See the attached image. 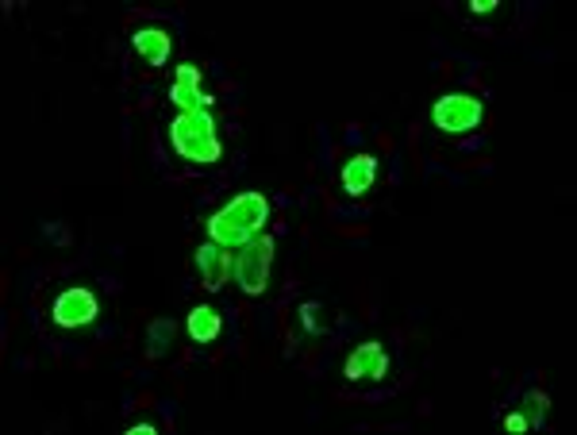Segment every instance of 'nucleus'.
<instances>
[{
  "instance_id": "1",
  "label": "nucleus",
  "mask_w": 577,
  "mask_h": 435,
  "mask_svg": "<svg viewBox=\"0 0 577 435\" xmlns=\"http://www.w3.org/2000/svg\"><path fill=\"white\" fill-rule=\"evenodd\" d=\"M266 220H270V201L262 193H239L235 201H227L208 220V239L227 247V251H235V247H247L251 239H258Z\"/></svg>"
},
{
  "instance_id": "2",
  "label": "nucleus",
  "mask_w": 577,
  "mask_h": 435,
  "mask_svg": "<svg viewBox=\"0 0 577 435\" xmlns=\"http://www.w3.org/2000/svg\"><path fill=\"white\" fill-rule=\"evenodd\" d=\"M170 143L185 162H220L224 147H220V135H216V120L208 112H181L170 124Z\"/></svg>"
},
{
  "instance_id": "3",
  "label": "nucleus",
  "mask_w": 577,
  "mask_h": 435,
  "mask_svg": "<svg viewBox=\"0 0 577 435\" xmlns=\"http://www.w3.org/2000/svg\"><path fill=\"white\" fill-rule=\"evenodd\" d=\"M270 266H274V239L270 235H258L251 239L247 247H243V255L235 258V282L243 293H266V285H270Z\"/></svg>"
},
{
  "instance_id": "4",
  "label": "nucleus",
  "mask_w": 577,
  "mask_h": 435,
  "mask_svg": "<svg viewBox=\"0 0 577 435\" xmlns=\"http://www.w3.org/2000/svg\"><path fill=\"white\" fill-rule=\"evenodd\" d=\"M481 116H485V108L477 97L470 93H447V97H439L435 108H431V120H435V128L447 131V135H466V131H474L481 124Z\"/></svg>"
},
{
  "instance_id": "5",
  "label": "nucleus",
  "mask_w": 577,
  "mask_h": 435,
  "mask_svg": "<svg viewBox=\"0 0 577 435\" xmlns=\"http://www.w3.org/2000/svg\"><path fill=\"white\" fill-rule=\"evenodd\" d=\"M51 312H54V324H58V328H85V324L97 320L101 305H97V297H93L89 289L74 285V289H66V293L54 301Z\"/></svg>"
},
{
  "instance_id": "6",
  "label": "nucleus",
  "mask_w": 577,
  "mask_h": 435,
  "mask_svg": "<svg viewBox=\"0 0 577 435\" xmlns=\"http://www.w3.org/2000/svg\"><path fill=\"white\" fill-rule=\"evenodd\" d=\"M170 101L181 108V112H208L216 97L201 85V70L197 66H177V77L170 85Z\"/></svg>"
},
{
  "instance_id": "7",
  "label": "nucleus",
  "mask_w": 577,
  "mask_h": 435,
  "mask_svg": "<svg viewBox=\"0 0 577 435\" xmlns=\"http://www.w3.org/2000/svg\"><path fill=\"white\" fill-rule=\"evenodd\" d=\"M193 262H197L201 282L208 285V289H224V282L235 274V262H231L227 247H220V243H204V247H197Z\"/></svg>"
},
{
  "instance_id": "8",
  "label": "nucleus",
  "mask_w": 577,
  "mask_h": 435,
  "mask_svg": "<svg viewBox=\"0 0 577 435\" xmlns=\"http://www.w3.org/2000/svg\"><path fill=\"white\" fill-rule=\"evenodd\" d=\"M343 370H347L351 382H362V378L381 382V378L389 374V355L381 351V343H362L358 351H351V359H347Z\"/></svg>"
},
{
  "instance_id": "9",
  "label": "nucleus",
  "mask_w": 577,
  "mask_h": 435,
  "mask_svg": "<svg viewBox=\"0 0 577 435\" xmlns=\"http://www.w3.org/2000/svg\"><path fill=\"white\" fill-rule=\"evenodd\" d=\"M131 47L139 58H147L151 66H166V58H170V35L162 31V27H139L135 35H131Z\"/></svg>"
},
{
  "instance_id": "10",
  "label": "nucleus",
  "mask_w": 577,
  "mask_h": 435,
  "mask_svg": "<svg viewBox=\"0 0 577 435\" xmlns=\"http://www.w3.org/2000/svg\"><path fill=\"white\" fill-rule=\"evenodd\" d=\"M374 178H377V158H374V154H354L351 162L343 166V174H339L343 189H347L351 197H362V193L374 185Z\"/></svg>"
},
{
  "instance_id": "11",
  "label": "nucleus",
  "mask_w": 577,
  "mask_h": 435,
  "mask_svg": "<svg viewBox=\"0 0 577 435\" xmlns=\"http://www.w3.org/2000/svg\"><path fill=\"white\" fill-rule=\"evenodd\" d=\"M185 328H189V335H193V343H212L216 335H220V312L208 305H197L193 312H189V320H185Z\"/></svg>"
},
{
  "instance_id": "12",
  "label": "nucleus",
  "mask_w": 577,
  "mask_h": 435,
  "mask_svg": "<svg viewBox=\"0 0 577 435\" xmlns=\"http://www.w3.org/2000/svg\"><path fill=\"white\" fill-rule=\"evenodd\" d=\"M547 393H539V389H531L524 397V420H527V428H539L543 420H547Z\"/></svg>"
},
{
  "instance_id": "13",
  "label": "nucleus",
  "mask_w": 577,
  "mask_h": 435,
  "mask_svg": "<svg viewBox=\"0 0 577 435\" xmlns=\"http://www.w3.org/2000/svg\"><path fill=\"white\" fill-rule=\"evenodd\" d=\"M170 339H174V324H170V320H154L151 324V359H162V355H166Z\"/></svg>"
},
{
  "instance_id": "14",
  "label": "nucleus",
  "mask_w": 577,
  "mask_h": 435,
  "mask_svg": "<svg viewBox=\"0 0 577 435\" xmlns=\"http://www.w3.org/2000/svg\"><path fill=\"white\" fill-rule=\"evenodd\" d=\"M504 428H508V432H527L524 412H512V416H504Z\"/></svg>"
},
{
  "instance_id": "15",
  "label": "nucleus",
  "mask_w": 577,
  "mask_h": 435,
  "mask_svg": "<svg viewBox=\"0 0 577 435\" xmlns=\"http://www.w3.org/2000/svg\"><path fill=\"white\" fill-rule=\"evenodd\" d=\"M493 8H497V0H470V12H477V16H485Z\"/></svg>"
},
{
  "instance_id": "16",
  "label": "nucleus",
  "mask_w": 577,
  "mask_h": 435,
  "mask_svg": "<svg viewBox=\"0 0 577 435\" xmlns=\"http://www.w3.org/2000/svg\"><path fill=\"white\" fill-rule=\"evenodd\" d=\"M154 432H158L154 424H131V428H127V435H154Z\"/></svg>"
}]
</instances>
